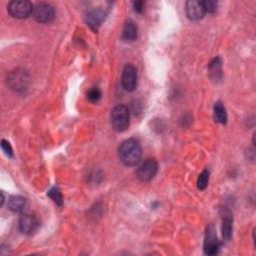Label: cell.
Here are the masks:
<instances>
[{
    "label": "cell",
    "instance_id": "1",
    "mask_svg": "<svg viewBox=\"0 0 256 256\" xmlns=\"http://www.w3.org/2000/svg\"><path fill=\"white\" fill-rule=\"evenodd\" d=\"M118 155L122 163L127 166H134L136 165L142 155V150L140 143L138 140L134 138H129L124 140L118 149Z\"/></svg>",
    "mask_w": 256,
    "mask_h": 256
},
{
    "label": "cell",
    "instance_id": "2",
    "mask_svg": "<svg viewBox=\"0 0 256 256\" xmlns=\"http://www.w3.org/2000/svg\"><path fill=\"white\" fill-rule=\"evenodd\" d=\"M111 123L114 130L117 132H124L130 125L129 110L122 104L116 105L111 111Z\"/></svg>",
    "mask_w": 256,
    "mask_h": 256
},
{
    "label": "cell",
    "instance_id": "3",
    "mask_svg": "<svg viewBox=\"0 0 256 256\" xmlns=\"http://www.w3.org/2000/svg\"><path fill=\"white\" fill-rule=\"evenodd\" d=\"M34 6L31 2L27 1V0H15V1L9 2L7 5L8 13L18 19H24L30 16L33 12Z\"/></svg>",
    "mask_w": 256,
    "mask_h": 256
},
{
    "label": "cell",
    "instance_id": "4",
    "mask_svg": "<svg viewBox=\"0 0 256 256\" xmlns=\"http://www.w3.org/2000/svg\"><path fill=\"white\" fill-rule=\"evenodd\" d=\"M158 171V163L154 158L145 159L136 171L137 178L142 182L152 180Z\"/></svg>",
    "mask_w": 256,
    "mask_h": 256
},
{
    "label": "cell",
    "instance_id": "5",
    "mask_svg": "<svg viewBox=\"0 0 256 256\" xmlns=\"http://www.w3.org/2000/svg\"><path fill=\"white\" fill-rule=\"evenodd\" d=\"M32 15L39 23H49L54 19V8L48 3H38L34 6Z\"/></svg>",
    "mask_w": 256,
    "mask_h": 256
},
{
    "label": "cell",
    "instance_id": "6",
    "mask_svg": "<svg viewBox=\"0 0 256 256\" xmlns=\"http://www.w3.org/2000/svg\"><path fill=\"white\" fill-rule=\"evenodd\" d=\"M122 86L126 91H133L136 88L137 85V71L136 68L131 65L127 64L123 68L122 77H121Z\"/></svg>",
    "mask_w": 256,
    "mask_h": 256
},
{
    "label": "cell",
    "instance_id": "7",
    "mask_svg": "<svg viewBox=\"0 0 256 256\" xmlns=\"http://www.w3.org/2000/svg\"><path fill=\"white\" fill-rule=\"evenodd\" d=\"M203 249H204L205 254H207V255H215L218 252L219 242L217 239L215 228L212 224H210L206 228Z\"/></svg>",
    "mask_w": 256,
    "mask_h": 256
},
{
    "label": "cell",
    "instance_id": "8",
    "mask_svg": "<svg viewBox=\"0 0 256 256\" xmlns=\"http://www.w3.org/2000/svg\"><path fill=\"white\" fill-rule=\"evenodd\" d=\"M185 10L187 17L193 21L202 19L206 13L203 1H198V0H190V1H187Z\"/></svg>",
    "mask_w": 256,
    "mask_h": 256
},
{
    "label": "cell",
    "instance_id": "9",
    "mask_svg": "<svg viewBox=\"0 0 256 256\" xmlns=\"http://www.w3.org/2000/svg\"><path fill=\"white\" fill-rule=\"evenodd\" d=\"M28 80V75L23 70H16L12 72L8 78L11 88L17 91L24 90L27 87Z\"/></svg>",
    "mask_w": 256,
    "mask_h": 256
},
{
    "label": "cell",
    "instance_id": "10",
    "mask_svg": "<svg viewBox=\"0 0 256 256\" xmlns=\"http://www.w3.org/2000/svg\"><path fill=\"white\" fill-rule=\"evenodd\" d=\"M105 18V13L101 9L92 8L86 11L85 13V21L87 25L94 31H97L101 23Z\"/></svg>",
    "mask_w": 256,
    "mask_h": 256
},
{
    "label": "cell",
    "instance_id": "11",
    "mask_svg": "<svg viewBox=\"0 0 256 256\" xmlns=\"http://www.w3.org/2000/svg\"><path fill=\"white\" fill-rule=\"evenodd\" d=\"M39 222L34 215L24 214L20 217L18 226L19 230L24 234H32L38 228Z\"/></svg>",
    "mask_w": 256,
    "mask_h": 256
},
{
    "label": "cell",
    "instance_id": "12",
    "mask_svg": "<svg viewBox=\"0 0 256 256\" xmlns=\"http://www.w3.org/2000/svg\"><path fill=\"white\" fill-rule=\"evenodd\" d=\"M233 231V217L229 210H225L222 218V236L225 241H229L232 237Z\"/></svg>",
    "mask_w": 256,
    "mask_h": 256
},
{
    "label": "cell",
    "instance_id": "13",
    "mask_svg": "<svg viewBox=\"0 0 256 256\" xmlns=\"http://www.w3.org/2000/svg\"><path fill=\"white\" fill-rule=\"evenodd\" d=\"M221 59L219 57H216L213 59L208 66L209 69V75L212 80H220L222 76V69H221Z\"/></svg>",
    "mask_w": 256,
    "mask_h": 256
},
{
    "label": "cell",
    "instance_id": "14",
    "mask_svg": "<svg viewBox=\"0 0 256 256\" xmlns=\"http://www.w3.org/2000/svg\"><path fill=\"white\" fill-rule=\"evenodd\" d=\"M137 34L138 30L135 23L132 21L126 22L122 31V38L126 41H134L137 38Z\"/></svg>",
    "mask_w": 256,
    "mask_h": 256
},
{
    "label": "cell",
    "instance_id": "15",
    "mask_svg": "<svg viewBox=\"0 0 256 256\" xmlns=\"http://www.w3.org/2000/svg\"><path fill=\"white\" fill-rule=\"evenodd\" d=\"M213 114H214V119L216 122L221 124H226L227 122V113L226 109L221 101H217L213 107Z\"/></svg>",
    "mask_w": 256,
    "mask_h": 256
},
{
    "label": "cell",
    "instance_id": "16",
    "mask_svg": "<svg viewBox=\"0 0 256 256\" xmlns=\"http://www.w3.org/2000/svg\"><path fill=\"white\" fill-rule=\"evenodd\" d=\"M26 206V199L22 196H12L8 200V208L15 213L21 212Z\"/></svg>",
    "mask_w": 256,
    "mask_h": 256
},
{
    "label": "cell",
    "instance_id": "17",
    "mask_svg": "<svg viewBox=\"0 0 256 256\" xmlns=\"http://www.w3.org/2000/svg\"><path fill=\"white\" fill-rule=\"evenodd\" d=\"M208 181H209V171L205 169V170H203V171L201 172V174L198 177V180H197L198 189L204 190L207 187Z\"/></svg>",
    "mask_w": 256,
    "mask_h": 256
},
{
    "label": "cell",
    "instance_id": "18",
    "mask_svg": "<svg viewBox=\"0 0 256 256\" xmlns=\"http://www.w3.org/2000/svg\"><path fill=\"white\" fill-rule=\"evenodd\" d=\"M48 196L59 206H61L63 204V197L61 192L59 191V189L57 187H53L52 189L49 190L48 192Z\"/></svg>",
    "mask_w": 256,
    "mask_h": 256
},
{
    "label": "cell",
    "instance_id": "19",
    "mask_svg": "<svg viewBox=\"0 0 256 256\" xmlns=\"http://www.w3.org/2000/svg\"><path fill=\"white\" fill-rule=\"evenodd\" d=\"M87 98L91 101V102H97L100 98H101V92L98 88L93 87L91 88L88 92H87Z\"/></svg>",
    "mask_w": 256,
    "mask_h": 256
},
{
    "label": "cell",
    "instance_id": "20",
    "mask_svg": "<svg viewBox=\"0 0 256 256\" xmlns=\"http://www.w3.org/2000/svg\"><path fill=\"white\" fill-rule=\"evenodd\" d=\"M205 11L208 13H214L217 9L218 3L216 1H213V0H208V1H203Z\"/></svg>",
    "mask_w": 256,
    "mask_h": 256
},
{
    "label": "cell",
    "instance_id": "21",
    "mask_svg": "<svg viewBox=\"0 0 256 256\" xmlns=\"http://www.w3.org/2000/svg\"><path fill=\"white\" fill-rule=\"evenodd\" d=\"M1 148H2V150L4 151V153H5L7 156H9V157H12V156H13V150H12V147H11L10 143L7 142V141L4 140V139L1 141Z\"/></svg>",
    "mask_w": 256,
    "mask_h": 256
},
{
    "label": "cell",
    "instance_id": "22",
    "mask_svg": "<svg viewBox=\"0 0 256 256\" xmlns=\"http://www.w3.org/2000/svg\"><path fill=\"white\" fill-rule=\"evenodd\" d=\"M133 7H134V10L136 12L141 13L144 10V2L143 1H135L133 3Z\"/></svg>",
    "mask_w": 256,
    "mask_h": 256
}]
</instances>
